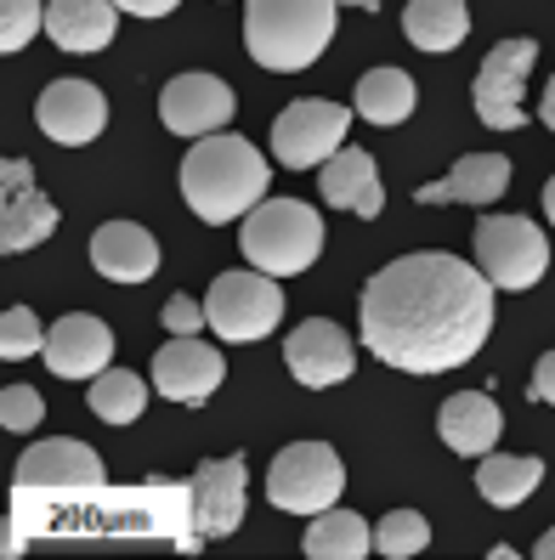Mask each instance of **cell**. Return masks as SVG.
Wrapping results in <instances>:
<instances>
[{"label":"cell","mask_w":555,"mask_h":560,"mask_svg":"<svg viewBox=\"0 0 555 560\" xmlns=\"http://www.w3.org/2000/svg\"><path fill=\"white\" fill-rule=\"evenodd\" d=\"M357 335L403 374H448L494 335V283L448 249L403 255L363 283Z\"/></svg>","instance_id":"obj_1"},{"label":"cell","mask_w":555,"mask_h":560,"mask_svg":"<svg viewBox=\"0 0 555 560\" xmlns=\"http://www.w3.org/2000/svg\"><path fill=\"white\" fill-rule=\"evenodd\" d=\"M273 164L250 148V137H199L182 159V199L205 226L244 221L261 199H267Z\"/></svg>","instance_id":"obj_2"},{"label":"cell","mask_w":555,"mask_h":560,"mask_svg":"<svg viewBox=\"0 0 555 560\" xmlns=\"http://www.w3.org/2000/svg\"><path fill=\"white\" fill-rule=\"evenodd\" d=\"M335 12L340 0H244V46L273 74L312 69L335 40Z\"/></svg>","instance_id":"obj_3"},{"label":"cell","mask_w":555,"mask_h":560,"mask_svg":"<svg viewBox=\"0 0 555 560\" xmlns=\"http://www.w3.org/2000/svg\"><path fill=\"white\" fill-rule=\"evenodd\" d=\"M239 249L250 267L273 278H296L323 255V221L301 199H261L239 226Z\"/></svg>","instance_id":"obj_4"},{"label":"cell","mask_w":555,"mask_h":560,"mask_svg":"<svg viewBox=\"0 0 555 560\" xmlns=\"http://www.w3.org/2000/svg\"><path fill=\"white\" fill-rule=\"evenodd\" d=\"M205 312H210V328L233 346H250V340H267L278 317H284V289L273 272L261 267H244V272H221L205 294Z\"/></svg>","instance_id":"obj_5"},{"label":"cell","mask_w":555,"mask_h":560,"mask_svg":"<svg viewBox=\"0 0 555 560\" xmlns=\"http://www.w3.org/2000/svg\"><path fill=\"white\" fill-rule=\"evenodd\" d=\"M346 492V465L329 442H289L267 470V499L284 515H317Z\"/></svg>","instance_id":"obj_6"},{"label":"cell","mask_w":555,"mask_h":560,"mask_svg":"<svg viewBox=\"0 0 555 560\" xmlns=\"http://www.w3.org/2000/svg\"><path fill=\"white\" fill-rule=\"evenodd\" d=\"M476 267L494 289H533L550 272V238L528 215H482L476 226Z\"/></svg>","instance_id":"obj_7"},{"label":"cell","mask_w":555,"mask_h":560,"mask_svg":"<svg viewBox=\"0 0 555 560\" xmlns=\"http://www.w3.org/2000/svg\"><path fill=\"white\" fill-rule=\"evenodd\" d=\"M539 62V40H499L494 51L482 57V69L471 80V103H476V119L487 130H521V91H528V74Z\"/></svg>","instance_id":"obj_8"},{"label":"cell","mask_w":555,"mask_h":560,"mask_svg":"<svg viewBox=\"0 0 555 560\" xmlns=\"http://www.w3.org/2000/svg\"><path fill=\"white\" fill-rule=\"evenodd\" d=\"M351 130V108L346 103H317V96H307V103L284 108L273 119V159L289 164V171H312V164H329L346 142Z\"/></svg>","instance_id":"obj_9"},{"label":"cell","mask_w":555,"mask_h":560,"mask_svg":"<svg viewBox=\"0 0 555 560\" xmlns=\"http://www.w3.org/2000/svg\"><path fill=\"white\" fill-rule=\"evenodd\" d=\"M57 233V210L35 187V164L28 159H7L0 164V249L23 255Z\"/></svg>","instance_id":"obj_10"},{"label":"cell","mask_w":555,"mask_h":560,"mask_svg":"<svg viewBox=\"0 0 555 560\" xmlns=\"http://www.w3.org/2000/svg\"><path fill=\"white\" fill-rule=\"evenodd\" d=\"M221 380H227V357L205 346L199 335H176L153 357V390L171 402H205L221 390Z\"/></svg>","instance_id":"obj_11"},{"label":"cell","mask_w":555,"mask_h":560,"mask_svg":"<svg viewBox=\"0 0 555 560\" xmlns=\"http://www.w3.org/2000/svg\"><path fill=\"white\" fill-rule=\"evenodd\" d=\"M35 119L51 142L62 148H85L103 137V125H108V103H103V91H96L91 80H51L41 91V103H35Z\"/></svg>","instance_id":"obj_12"},{"label":"cell","mask_w":555,"mask_h":560,"mask_svg":"<svg viewBox=\"0 0 555 560\" xmlns=\"http://www.w3.org/2000/svg\"><path fill=\"white\" fill-rule=\"evenodd\" d=\"M284 362H289V374H296L307 390H329V385L351 380V369H357L346 328H340V323H329V317L301 323L296 335L284 340Z\"/></svg>","instance_id":"obj_13"},{"label":"cell","mask_w":555,"mask_h":560,"mask_svg":"<svg viewBox=\"0 0 555 560\" xmlns=\"http://www.w3.org/2000/svg\"><path fill=\"white\" fill-rule=\"evenodd\" d=\"M41 357L57 380H96L114 362V328L91 312H69L57 328H46Z\"/></svg>","instance_id":"obj_14"},{"label":"cell","mask_w":555,"mask_h":560,"mask_svg":"<svg viewBox=\"0 0 555 560\" xmlns=\"http://www.w3.org/2000/svg\"><path fill=\"white\" fill-rule=\"evenodd\" d=\"M159 119L176 137H216V130L233 119V91L216 74H176L159 91Z\"/></svg>","instance_id":"obj_15"},{"label":"cell","mask_w":555,"mask_h":560,"mask_svg":"<svg viewBox=\"0 0 555 560\" xmlns=\"http://www.w3.org/2000/svg\"><path fill=\"white\" fill-rule=\"evenodd\" d=\"M108 470L96 447L74 442V436H57V442H35L23 458H18V492L23 487H62V492H91L103 487Z\"/></svg>","instance_id":"obj_16"},{"label":"cell","mask_w":555,"mask_h":560,"mask_svg":"<svg viewBox=\"0 0 555 560\" xmlns=\"http://www.w3.org/2000/svg\"><path fill=\"white\" fill-rule=\"evenodd\" d=\"M244 521V458H216V465L193 470V533L227 538Z\"/></svg>","instance_id":"obj_17"},{"label":"cell","mask_w":555,"mask_h":560,"mask_svg":"<svg viewBox=\"0 0 555 560\" xmlns=\"http://www.w3.org/2000/svg\"><path fill=\"white\" fill-rule=\"evenodd\" d=\"M510 187V159L505 153H471L460 159L442 182H426L414 187V205H471V210H487L499 205Z\"/></svg>","instance_id":"obj_18"},{"label":"cell","mask_w":555,"mask_h":560,"mask_svg":"<svg viewBox=\"0 0 555 560\" xmlns=\"http://www.w3.org/2000/svg\"><path fill=\"white\" fill-rule=\"evenodd\" d=\"M91 267L108 283H148L159 272V238L137 221H103L91 233Z\"/></svg>","instance_id":"obj_19"},{"label":"cell","mask_w":555,"mask_h":560,"mask_svg":"<svg viewBox=\"0 0 555 560\" xmlns=\"http://www.w3.org/2000/svg\"><path fill=\"white\" fill-rule=\"evenodd\" d=\"M317 192H323V205L351 210L363 221H380V210H385V187L374 176V153H363V148H340L329 164H317Z\"/></svg>","instance_id":"obj_20"},{"label":"cell","mask_w":555,"mask_h":560,"mask_svg":"<svg viewBox=\"0 0 555 560\" xmlns=\"http://www.w3.org/2000/svg\"><path fill=\"white\" fill-rule=\"evenodd\" d=\"M499 431H505V413L494 408V397H487V390H460V397H448L442 413H437V436L460 453V458L494 453Z\"/></svg>","instance_id":"obj_21"},{"label":"cell","mask_w":555,"mask_h":560,"mask_svg":"<svg viewBox=\"0 0 555 560\" xmlns=\"http://www.w3.org/2000/svg\"><path fill=\"white\" fill-rule=\"evenodd\" d=\"M119 7L114 0H46V35L57 51H103L114 46Z\"/></svg>","instance_id":"obj_22"},{"label":"cell","mask_w":555,"mask_h":560,"mask_svg":"<svg viewBox=\"0 0 555 560\" xmlns=\"http://www.w3.org/2000/svg\"><path fill=\"white\" fill-rule=\"evenodd\" d=\"M301 549H307L312 560H363V555H374V526H369L363 515L329 504V510L312 515Z\"/></svg>","instance_id":"obj_23"},{"label":"cell","mask_w":555,"mask_h":560,"mask_svg":"<svg viewBox=\"0 0 555 560\" xmlns=\"http://www.w3.org/2000/svg\"><path fill=\"white\" fill-rule=\"evenodd\" d=\"M539 481H544V458H533V453H482L476 458V487L494 510H516L521 499H533Z\"/></svg>","instance_id":"obj_24"},{"label":"cell","mask_w":555,"mask_h":560,"mask_svg":"<svg viewBox=\"0 0 555 560\" xmlns=\"http://www.w3.org/2000/svg\"><path fill=\"white\" fill-rule=\"evenodd\" d=\"M465 28H471V12H465V0H408L403 7V35L408 46L419 51H453L465 40Z\"/></svg>","instance_id":"obj_25"},{"label":"cell","mask_w":555,"mask_h":560,"mask_svg":"<svg viewBox=\"0 0 555 560\" xmlns=\"http://www.w3.org/2000/svg\"><path fill=\"white\" fill-rule=\"evenodd\" d=\"M414 103H419V91H414V80L403 74V69H369L363 80H357V96H351V108L363 114L369 125H403L408 114H414Z\"/></svg>","instance_id":"obj_26"},{"label":"cell","mask_w":555,"mask_h":560,"mask_svg":"<svg viewBox=\"0 0 555 560\" xmlns=\"http://www.w3.org/2000/svg\"><path fill=\"white\" fill-rule=\"evenodd\" d=\"M148 408V385L137 374H125V369H103L91 380V413L103 419V424H130Z\"/></svg>","instance_id":"obj_27"},{"label":"cell","mask_w":555,"mask_h":560,"mask_svg":"<svg viewBox=\"0 0 555 560\" xmlns=\"http://www.w3.org/2000/svg\"><path fill=\"white\" fill-rule=\"evenodd\" d=\"M426 544H431V526H426V515H419V510H391L374 526V555H385V560H408V555H419Z\"/></svg>","instance_id":"obj_28"},{"label":"cell","mask_w":555,"mask_h":560,"mask_svg":"<svg viewBox=\"0 0 555 560\" xmlns=\"http://www.w3.org/2000/svg\"><path fill=\"white\" fill-rule=\"evenodd\" d=\"M46 28L41 0H0V51H23Z\"/></svg>","instance_id":"obj_29"},{"label":"cell","mask_w":555,"mask_h":560,"mask_svg":"<svg viewBox=\"0 0 555 560\" xmlns=\"http://www.w3.org/2000/svg\"><path fill=\"white\" fill-rule=\"evenodd\" d=\"M35 351H46V328H41V317L28 312V306H12L7 317H0V357L18 362V357H35Z\"/></svg>","instance_id":"obj_30"},{"label":"cell","mask_w":555,"mask_h":560,"mask_svg":"<svg viewBox=\"0 0 555 560\" xmlns=\"http://www.w3.org/2000/svg\"><path fill=\"white\" fill-rule=\"evenodd\" d=\"M41 413H46V402L28 385H7V390H0V424H7V431H35Z\"/></svg>","instance_id":"obj_31"},{"label":"cell","mask_w":555,"mask_h":560,"mask_svg":"<svg viewBox=\"0 0 555 560\" xmlns=\"http://www.w3.org/2000/svg\"><path fill=\"white\" fill-rule=\"evenodd\" d=\"M205 323H210V312L193 301V294H171V301H165V328H171V335H199Z\"/></svg>","instance_id":"obj_32"},{"label":"cell","mask_w":555,"mask_h":560,"mask_svg":"<svg viewBox=\"0 0 555 560\" xmlns=\"http://www.w3.org/2000/svg\"><path fill=\"white\" fill-rule=\"evenodd\" d=\"M528 397L555 408V351H544V357L533 362V385H528Z\"/></svg>","instance_id":"obj_33"},{"label":"cell","mask_w":555,"mask_h":560,"mask_svg":"<svg viewBox=\"0 0 555 560\" xmlns=\"http://www.w3.org/2000/svg\"><path fill=\"white\" fill-rule=\"evenodd\" d=\"M119 12H130V18H171L182 0H114Z\"/></svg>","instance_id":"obj_34"},{"label":"cell","mask_w":555,"mask_h":560,"mask_svg":"<svg viewBox=\"0 0 555 560\" xmlns=\"http://www.w3.org/2000/svg\"><path fill=\"white\" fill-rule=\"evenodd\" d=\"M539 119L555 130V74H550V85H544V96H539Z\"/></svg>","instance_id":"obj_35"},{"label":"cell","mask_w":555,"mask_h":560,"mask_svg":"<svg viewBox=\"0 0 555 560\" xmlns=\"http://www.w3.org/2000/svg\"><path fill=\"white\" fill-rule=\"evenodd\" d=\"M533 555H539V560H555V526H550V533L533 544Z\"/></svg>","instance_id":"obj_36"},{"label":"cell","mask_w":555,"mask_h":560,"mask_svg":"<svg viewBox=\"0 0 555 560\" xmlns=\"http://www.w3.org/2000/svg\"><path fill=\"white\" fill-rule=\"evenodd\" d=\"M544 215H550V226H555V176L544 182Z\"/></svg>","instance_id":"obj_37"},{"label":"cell","mask_w":555,"mask_h":560,"mask_svg":"<svg viewBox=\"0 0 555 560\" xmlns=\"http://www.w3.org/2000/svg\"><path fill=\"white\" fill-rule=\"evenodd\" d=\"M346 7H357V12H380V0H346Z\"/></svg>","instance_id":"obj_38"}]
</instances>
